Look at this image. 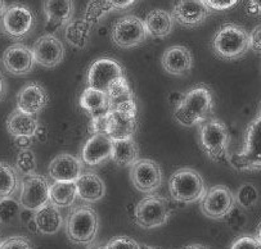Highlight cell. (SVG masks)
I'll return each instance as SVG.
<instances>
[{"instance_id": "cell-35", "label": "cell", "mask_w": 261, "mask_h": 249, "mask_svg": "<svg viewBox=\"0 0 261 249\" xmlns=\"http://www.w3.org/2000/svg\"><path fill=\"white\" fill-rule=\"evenodd\" d=\"M36 157L34 154L33 150L29 149H21L17 154V161H16V170L21 172L24 176H30L34 175L36 171Z\"/></svg>"}, {"instance_id": "cell-23", "label": "cell", "mask_w": 261, "mask_h": 249, "mask_svg": "<svg viewBox=\"0 0 261 249\" xmlns=\"http://www.w3.org/2000/svg\"><path fill=\"white\" fill-rule=\"evenodd\" d=\"M75 184L79 198L85 202H89V203L100 201L106 194L105 181L97 174H93V172L83 174L76 180Z\"/></svg>"}, {"instance_id": "cell-37", "label": "cell", "mask_w": 261, "mask_h": 249, "mask_svg": "<svg viewBox=\"0 0 261 249\" xmlns=\"http://www.w3.org/2000/svg\"><path fill=\"white\" fill-rule=\"evenodd\" d=\"M106 249H140L139 244L129 236H116L105 246Z\"/></svg>"}, {"instance_id": "cell-38", "label": "cell", "mask_w": 261, "mask_h": 249, "mask_svg": "<svg viewBox=\"0 0 261 249\" xmlns=\"http://www.w3.org/2000/svg\"><path fill=\"white\" fill-rule=\"evenodd\" d=\"M0 249H33V244L24 236H11L0 243Z\"/></svg>"}, {"instance_id": "cell-1", "label": "cell", "mask_w": 261, "mask_h": 249, "mask_svg": "<svg viewBox=\"0 0 261 249\" xmlns=\"http://www.w3.org/2000/svg\"><path fill=\"white\" fill-rule=\"evenodd\" d=\"M214 108L213 94L206 85H197L184 94V99L174 109V118L186 127L206 122Z\"/></svg>"}, {"instance_id": "cell-10", "label": "cell", "mask_w": 261, "mask_h": 249, "mask_svg": "<svg viewBox=\"0 0 261 249\" xmlns=\"http://www.w3.org/2000/svg\"><path fill=\"white\" fill-rule=\"evenodd\" d=\"M35 24V18L30 9L22 4H13L7 7L2 14L3 31L12 39L21 40L26 38Z\"/></svg>"}, {"instance_id": "cell-49", "label": "cell", "mask_w": 261, "mask_h": 249, "mask_svg": "<svg viewBox=\"0 0 261 249\" xmlns=\"http://www.w3.org/2000/svg\"><path fill=\"white\" fill-rule=\"evenodd\" d=\"M256 240L261 244V223L258 224L257 229H256Z\"/></svg>"}, {"instance_id": "cell-20", "label": "cell", "mask_w": 261, "mask_h": 249, "mask_svg": "<svg viewBox=\"0 0 261 249\" xmlns=\"http://www.w3.org/2000/svg\"><path fill=\"white\" fill-rule=\"evenodd\" d=\"M113 140L105 134L92 135L81 150V161L88 166H98L111 158Z\"/></svg>"}, {"instance_id": "cell-16", "label": "cell", "mask_w": 261, "mask_h": 249, "mask_svg": "<svg viewBox=\"0 0 261 249\" xmlns=\"http://www.w3.org/2000/svg\"><path fill=\"white\" fill-rule=\"evenodd\" d=\"M211 9L203 0H186L179 2L172 9V19L184 27H197L210 16Z\"/></svg>"}, {"instance_id": "cell-27", "label": "cell", "mask_w": 261, "mask_h": 249, "mask_svg": "<svg viewBox=\"0 0 261 249\" xmlns=\"http://www.w3.org/2000/svg\"><path fill=\"white\" fill-rule=\"evenodd\" d=\"M80 107L90 115V118L103 117L110 112V99L107 93L86 88L80 97Z\"/></svg>"}, {"instance_id": "cell-18", "label": "cell", "mask_w": 261, "mask_h": 249, "mask_svg": "<svg viewBox=\"0 0 261 249\" xmlns=\"http://www.w3.org/2000/svg\"><path fill=\"white\" fill-rule=\"evenodd\" d=\"M105 135L112 140L133 137L137 130V116L111 109L105 116Z\"/></svg>"}, {"instance_id": "cell-7", "label": "cell", "mask_w": 261, "mask_h": 249, "mask_svg": "<svg viewBox=\"0 0 261 249\" xmlns=\"http://www.w3.org/2000/svg\"><path fill=\"white\" fill-rule=\"evenodd\" d=\"M170 217L166 199L161 196L149 194L137 204L134 209L135 223L143 229H153L164 225Z\"/></svg>"}, {"instance_id": "cell-3", "label": "cell", "mask_w": 261, "mask_h": 249, "mask_svg": "<svg viewBox=\"0 0 261 249\" xmlns=\"http://www.w3.org/2000/svg\"><path fill=\"white\" fill-rule=\"evenodd\" d=\"M213 48L216 56L223 59H237L250 49V34L238 24L228 23L215 34Z\"/></svg>"}, {"instance_id": "cell-46", "label": "cell", "mask_w": 261, "mask_h": 249, "mask_svg": "<svg viewBox=\"0 0 261 249\" xmlns=\"http://www.w3.org/2000/svg\"><path fill=\"white\" fill-rule=\"evenodd\" d=\"M31 140L30 137H16L14 139V143H16L17 147L19 148V150L21 149H29L31 145Z\"/></svg>"}, {"instance_id": "cell-12", "label": "cell", "mask_w": 261, "mask_h": 249, "mask_svg": "<svg viewBox=\"0 0 261 249\" xmlns=\"http://www.w3.org/2000/svg\"><path fill=\"white\" fill-rule=\"evenodd\" d=\"M121 77H125V73L119 62L111 58L97 59L88 71V88L107 93L108 88Z\"/></svg>"}, {"instance_id": "cell-21", "label": "cell", "mask_w": 261, "mask_h": 249, "mask_svg": "<svg viewBox=\"0 0 261 249\" xmlns=\"http://www.w3.org/2000/svg\"><path fill=\"white\" fill-rule=\"evenodd\" d=\"M107 95L108 99H110L111 109L137 116V104H135L134 94H133V90L127 82L126 77L116 80L108 88Z\"/></svg>"}, {"instance_id": "cell-34", "label": "cell", "mask_w": 261, "mask_h": 249, "mask_svg": "<svg viewBox=\"0 0 261 249\" xmlns=\"http://www.w3.org/2000/svg\"><path fill=\"white\" fill-rule=\"evenodd\" d=\"M22 206L13 197L0 199V223L12 224L21 213Z\"/></svg>"}, {"instance_id": "cell-45", "label": "cell", "mask_w": 261, "mask_h": 249, "mask_svg": "<svg viewBox=\"0 0 261 249\" xmlns=\"http://www.w3.org/2000/svg\"><path fill=\"white\" fill-rule=\"evenodd\" d=\"M135 2L133 0H126V2H115V0H111V6L113 9H126L134 4Z\"/></svg>"}, {"instance_id": "cell-53", "label": "cell", "mask_w": 261, "mask_h": 249, "mask_svg": "<svg viewBox=\"0 0 261 249\" xmlns=\"http://www.w3.org/2000/svg\"><path fill=\"white\" fill-rule=\"evenodd\" d=\"M95 249H106L105 246H99V248H95Z\"/></svg>"}, {"instance_id": "cell-28", "label": "cell", "mask_w": 261, "mask_h": 249, "mask_svg": "<svg viewBox=\"0 0 261 249\" xmlns=\"http://www.w3.org/2000/svg\"><path fill=\"white\" fill-rule=\"evenodd\" d=\"M111 159L117 166L133 167L139 161V149L133 137L122 140H113Z\"/></svg>"}, {"instance_id": "cell-47", "label": "cell", "mask_w": 261, "mask_h": 249, "mask_svg": "<svg viewBox=\"0 0 261 249\" xmlns=\"http://www.w3.org/2000/svg\"><path fill=\"white\" fill-rule=\"evenodd\" d=\"M6 93H7V84L6 80L2 75H0V100L3 99L6 97Z\"/></svg>"}, {"instance_id": "cell-52", "label": "cell", "mask_w": 261, "mask_h": 249, "mask_svg": "<svg viewBox=\"0 0 261 249\" xmlns=\"http://www.w3.org/2000/svg\"><path fill=\"white\" fill-rule=\"evenodd\" d=\"M143 249H157V248H152V246H144Z\"/></svg>"}, {"instance_id": "cell-30", "label": "cell", "mask_w": 261, "mask_h": 249, "mask_svg": "<svg viewBox=\"0 0 261 249\" xmlns=\"http://www.w3.org/2000/svg\"><path fill=\"white\" fill-rule=\"evenodd\" d=\"M92 34V26L85 19H72L66 24L65 39L71 46L83 49L88 45Z\"/></svg>"}, {"instance_id": "cell-44", "label": "cell", "mask_w": 261, "mask_h": 249, "mask_svg": "<svg viewBox=\"0 0 261 249\" xmlns=\"http://www.w3.org/2000/svg\"><path fill=\"white\" fill-rule=\"evenodd\" d=\"M183 99H184V94L183 93H180V91H172V93H170L169 95V102L170 104L174 107V109H175V108L183 102Z\"/></svg>"}, {"instance_id": "cell-6", "label": "cell", "mask_w": 261, "mask_h": 249, "mask_svg": "<svg viewBox=\"0 0 261 249\" xmlns=\"http://www.w3.org/2000/svg\"><path fill=\"white\" fill-rule=\"evenodd\" d=\"M66 231L73 243H92L98 233V216L94 209L89 206L73 209L67 218Z\"/></svg>"}, {"instance_id": "cell-42", "label": "cell", "mask_w": 261, "mask_h": 249, "mask_svg": "<svg viewBox=\"0 0 261 249\" xmlns=\"http://www.w3.org/2000/svg\"><path fill=\"white\" fill-rule=\"evenodd\" d=\"M250 49L261 53V24L256 26L250 33Z\"/></svg>"}, {"instance_id": "cell-43", "label": "cell", "mask_w": 261, "mask_h": 249, "mask_svg": "<svg viewBox=\"0 0 261 249\" xmlns=\"http://www.w3.org/2000/svg\"><path fill=\"white\" fill-rule=\"evenodd\" d=\"M246 9H247V13L250 14V16L261 17V0L248 2L247 6H246Z\"/></svg>"}, {"instance_id": "cell-36", "label": "cell", "mask_w": 261, "mask_h": 249, "mask_svg": "<svg viewBox=\"0 0 261 249\" xmlns=\"http://www.w3.org/2000/svg\"><path fill=\"white\" fill-rule=\"evenodd\" d=\"M112 6H111V2H90L86 6L85 16H84V19H85L90 26L98 23L99 19L105 16L106 13H108L110 11H112Z\"/></svg>"}, {"instance_id": "cell-40", "label": "cell", "mask_w": 261, "mask_h": 249, "mask_svg": "<svg viewBox=\"0 0 261 249\" xmlns=\"http://www.w3.org/2000/svg\"><path fill=\"white\" fill-rule=\"evenodd\" d=\"M226 217H228L229 225L233 229H236V230H237V229H241L246 224L245 214L241 211H238L237 208L231 209V212Z\"/></svg>"}, {"instance_id": "cell-31", "label": "cell", "mask_w": 261, "mask_h": 249, "mask_svg": "<svg viewBox=\"0 0 261 249\" xmlns=\"http://www.w3.org/2000/svg\"><path fill=\"white\" fill-rule=\"evenodd\" d=\"M77 198L75 182L54 181L50 185V203L58 208L72 206Z\"/></svg>"}, {"instance_id": "cell-25", "label": "cell", "mask_w": 261, "mask_h": 249, "mask_svg": "<svg viewBox=\"0 0 261 249\" xmlns=\"http://www.w3.org/2000/svg\"><path fill=\"white\" fill-rule=\"evenodd\" d=\"M33 220L36 230L45 235L58 233L63 225V218L60 208L53 206L51 203H48L46 206L41 207L39 211H36Z\"/></svg>"}, {"instance_id": "cell-26", "label": "cell", "mask_w": 261, "mask_h": 249, "mask_svg": "<svg viewBox=\"0 0 261 249\" xmlns=\"http://www.w3.org/2000/svg\"><path fill=\"white\" fill-rule=\"evenodd\" d=\"M38 129L39 122L36 121V118L18 109L13 110L7 118V130L14 139L16 137L33 139Z\"/></svg>"}, {"instance_id": "cell-41", "label": "cell", "mask_w": 261, "mask_h": 249, "mask_svg": "<svg viewBox=\"0 0 261 249\" xmlns=\"http://www.w3.org/2000/svg\"><path fill=\"white\" fill-rule=\"evenodd\" d=\"M238 2L236 0H205V4L214 11H225L234 7Z\"/></svg>"}, {"instance_id": "cell-5", "label": "cell", "mask_w": 261, "mask_h": 249, "mask_svg": "<svg viewBox=\"0 0 261 249\" xmlns=\"http://www.w3.org/2000/svg\"><path fill=\"white\" fill-rule=\"evenodd\" d=\"M229 139L225 123L218 118H208L199 125V143L213 161L220 162L228 157Z\"/></svg>"}, {"instance_id": "cell-2", "label": "cell", "mask_w": 261, "mask_h": 249, "mask_svg": "<svg viewBox=\"0 0 261 249\" xmlns=\"http://www.w3.org/2000/svg\"><path fill=\"white\" fill-rule=\"evenodd\" d=\"M169 189L172 199L183 203L201 201L206 194V185L199 172L191 167H181L171 175Z\"/></svg>"}, {"instance_id": "cell-39", "label": "cell", "mask_w": 261, "mask_h": 249, "mask_svg": "<svg viewBox=\"0 0 261 249\" xmlns=\"http://www.w3.org/2000/svg\"><path fill=\"white\" fill-rule=\"evenodd\" d=\"M230 249H261V244L252 236H242L233 243Z\"/></svg>"}, {"instance_id": "cell-13", "label": "cell", "mask_w": 261, "mask_h": 249, "mask_svg": "<svg viewBox=\"0 0 261 249\" xmlns=\"http://www.w3.org/2000/svg\"><path fill=\"white\" fill-rule=\"evenodd\" d=\"M132 182L138 191L153 194L162 184V171L152 159H139L132 167Z\"/></svg>"}, {"instance_id": "cell-15", "label": "cell", "mask_w": 261, "mask_h": 249, "mask_svg": "<svg viewBox=\"0 0 261 249\" xmlns=\"http://www.w3.org/2000/svg\"><path fill=\"white\" fill-rule=\"evenodd\" d=\"M2 63L7 72L13 76H24L33 71L35 59L33 50L23 44H14L7 48L2 56Z\"/></svg>"}, {"instance_id": "cell-14", "label": "cell", "mask_w": 261, "mask_h": 249, "mask_svg": "<svg viewBox=\"0 0 261 249\" xmlns=\"http://www.w3.org/2000/svg\"><path fill=\"white\" fill-rule=\"evenodd\" d=\"M35 63L46 68L58 66L65 58V46L62 41L54 35H44L34 43L31 48Z\"/></svg>"}, {"instance_id": "cell-4", "label": "cell", "mask_w": 261, "mask_h": 249, "mask_svg": "<svg viewBox=\"0 0 261 249\" xmlns=\"http://www.w3.org/2000/svg\"><path fill=\"white\" fill-rule=\"evenodd\" d=\"M226 158L236 170H261V105L257 117L248 125L242 152Z\"/></svg>"}, {"instance_id": "cell-32", "label": "cell", "mask_w": 261, "mask_h": 249, "mask_svg": "<svg viewBox=\"0 0 261 249\" xmlns=\"http://www.w3.org/2000/svg\"><path fill=\"white\" fill-rule=\"evenodd\" d=\"M18 188L17 170L0 162V199L8 198L16 193Z\"/></svg>"}, {"instance_id": "cell-51", "label": "cell", "mask_w": 261, "mask_h": 249, "mask_svg": "<svg viewBox=\"0 0 261 249\" xmlns=\"http://www.w3.org/2000/svg\"><path fill=\"white\" fill-rule=\"evenodd\" d=\"M184 249H207L206 246H202V245H189Z\"/></svg>"}, {"instance_id": "cell-9", "label": "cell", "mask_w": 261, "mask_h": 249, "mask_svg": "<svg viewBox=\"0 0 261 249\" xmlns=\"http://www.w3.org/2000/svg\"><path fill=\"white\" fill-rule=\"evenodd\" d=\"M147 34L144 21L135 16H125L113 23L111 38L116 46L121 49H132L146 40Z\"/></svg>"}, {"instance_id": "cell-8", "label": "cell", "mask_w": 261, "mask_h": 249, "mask_svg": "<svg viewBox=\"0 0 261 249\" xmlns=\"http://www.w3.org/2000/svg\"><path fill=\"white\" fill-rule=\"evenodd\" d=\"M19 203L26 211L36 212L50 203V185L43 175L24 176L21 184Z\"/></svg>"}, {"instance_id": "cell-50", "label": "cell", "mask_w": 261, "mask_h": 249, "mask_svg": "<svg viewBox=\"0 0 261 249\" xmlns=\"http://www.w3.org/2000/svg\"><path fill=\"white\" fill-rule=\"evenodd\" d=\"M6 9H7L6 2H2V0H0V14H3Z\"/></svg>"}, {"instance_id": "cell-11", "label": "cell", "mask_w": 261, "mask_h": 249, "mask_svg": "<svg viewBox=\"0 0 261 249\" xmlns=\"http://www.w3.org/2000/svg\"><path fill=\"white\" fill-rule=\"evenodd\" d=\"M234 194L224 185H215L206 191L201 202V211L211 220H221L234 208Z\"/></svg>"}, {"instance_id": "cell-24", "label": "cell", "mask_w": 261, "mask_h": 249, "mask_svg": "<svg viewBox=\"0 0 261 249\" xmlns=\"http://www.w3.org/2000/svg\"><path fill=\"white\" fill-rule=\"evenodd\" d=\"M43 8L49 26L58 29L72 21L75 4L71 0H49L44 2Z\"/></svg>"}, {"instance_id": "cell-22", "label": "cell", "mask_w": 261, "mask_h": 249, "mask_svg": "<svg viewBox=\"0 0 261 249\" xmlns=\"http://www.w3.org/2000/svg\"><path fill=\"white\" fill-rule=\"evenodd\" d=\"M162 67L172 76H186L191 72L193 66L192 54L186 46L175 45L166 49L162 54Z\"/></svg>"}, {"instance_id": "cell-48", "label": "cell", "mask_w": 261, "mask_h": 249, "mask_svg": "<svg viewBox=\"0 0 261 249\" xmlns=\"http://www.w3.org/2000/svg\"><path fill=\"white\" fill-rule=\"evenodd\" d=\"M35 136L39 137V139L41 140V142H45V137H46V129H44V127L39 126V129L36 130L35 132Z\"/></svg>"}, {"instance_id": "cell-33", "label": "cell", "mask_w": 261, "mask_h": 249, "mask_svg": "<svg viewBox=\"0 0 261 249\" xmlns=\"http://www.w3.org/2000/svg\"><path fill=\"white\" fill-rule=\"evenodd\" d=\"M236 203L243 209H251L257 204L258 202V191L255 185L243 184L238 188L237 193L234 196Z\"/></svg>"}, {"instance_id": "cell-17", "label": "cell", "mask_w": 261, "mask_h": 249, "mask_svg": "<svg viewBox=\"0 0 261 249\" xmlns=\"http://www.w3.org/2000/svg\"><path fill=\"white\" fill-rule=\"evenodd\" d=\"M48 93L36 82L26 84L17 95V109L30 116L38 115L48 105Z\"/></svg>"}, {"instance_id": "cell-19", "label": "cell", "mask_w": 261, "mask_h": 249, "mask_svg": "<svg viewBox=\"0 0 261 249\" xmlns=\"http://www.w3.org/2000/svg\"><path fill=\"white\" fill-rule=\"evenodd\" d=\"M83 175V161L68 153L57 155L49 164V176L54 181L75 182Z\"/></svg>"}, {"instance_id": "cell-29", "label": "cell", "mask_w": 261, "mask_h": 249, "mask_svg": "<svg viewBox=\"0 0 261 249\" xmlns=\"http://www.w3.org/2000/svg\"><path fill=\"white\" fill-rule=\"evenodd\" d=\"M147 34L153 38H166L174 27V19L171 13L162 9H153L147 14L144 19Z\"/></svg>"}]
</instances>
